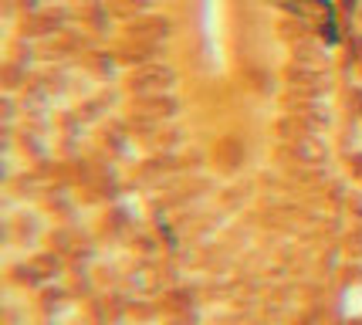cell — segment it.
<instances>
[{"label": "cell", "instance_id": "obj_1", "mask_svg": "<svg viewBox=\"0 0 362 325\" xmlns=\"http://www.w3.org/2000/svg\"><path fill=\"white\" fill-rule=\"evenodd\" d=\"M204 38H206L210 58L221 62V51H223V4L221 0H204Z\"/></svg>", "mask_w": 362, "mask_h": 325}]
</instances>
